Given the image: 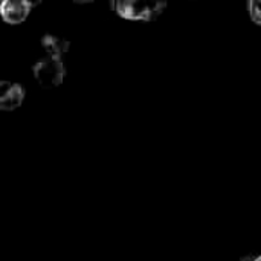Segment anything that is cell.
<instances>
[{
    "label": "cell",
    "mask_w": 261,
    "mask_h": 261,
    "mask_svg": "<svg viewBox=\"0 0 261 261\" xmlns=\"http://www.w3.org/2000/svg\"><path fill=\"white\" fill-rule=\"evenodd\" d=\"M167 3L164 2H138V0H121L115 3L116 12L128 20H154L158 18Z\"/></svg>",
    "instance_id": "cell-1"
},
{
    "label": "cell",
    "mask_w": 261,
    "mask_h": 261,
    "mask_svg": "<svg viewBox=\"0 0 261 261\" xmlns=\"http://www.w3.org/2000/svg\"><path fill=\"white\" fill-rule=\"evenodd\" d=\"M32 72H34V78L37 80V83L46 89L60 86L66 73L63 61L58 58H50V57H44L40 61H37L32 67Z\"/></svg>",
    "instance_id": "cell-2"
},
{
    "label": "cell",
    "mask_w": 261,
    "mask_h": 261,
    "mask_svg": "<svg viewBox=\"0 0 261 261\" xmlns=\"http://www.w3.org/2000/svg\"><path fill=\"white\" fill-rule=\"evenodd\" d=\"M35 5L28 0H3L0 2V17L9 24H18L28 18Z\"/></svg>",
    "instance_id": "cell-3"
},
{
    "label": "cell",
    "mask_w": 261,
    "mask_h": 261,
    "mask_svg": "<svg viewBox=\"0 0 261 261\" xmlns=\"http://www.w3.org/2000/svg\"><path fill=\"white\" fill-rule=\"evenodd\" d=\"M24 101V89L18 83L0 81V109L11 112L18 109Z\"/></svg>",
    "instance_id": "cell-4"
},
{
    "label": "cell",
    "mask_w": 261,
    "mask_h": 261,
    "mask_svg": "<svg viewBox=\"0 0 261 261\" xmlns=\"http://www.w3.org/2000/svg\"><path fill=\"white\" fill-rule=\"evenodd\" d=\"M69 46H70L69 41L66 38H63V37H58V35L46 34L41 38V47L44 49V52L50 58L61 60V57L69 50Z\"/></svg>",
    "instance_id": "cell-5"
},
{
    "label": "cell",
    "mask_w": 261,
    "mask_h": 261,
    "mask_svg": "<svg viewBox=\"0 0 261 261\" xmlns=\"http://www.w3.org/2000/svg\"><path fill=\"white\" fill-rule=\"evenodd\" d=\"M248 11H249L252 21H255L261 26V0H251L248 3Z\"/></svg>",
    "instance_id": "cell-6"
},
{
    "label": "cell",
    "mask_w": 261,
    "mask_h": 261,
    "mask_svg": "<svg viewBox=\"0 0 261 261\" xmlns=\"http://www.w3.org/2000/svg\"><path fill=\"white\" fill-rule=\"evenodd\" d=\"M242 261H255V257L254 255H246V257H243Z\"/></svg>",
    "instance_id": "cell-7"
},
{
    "label": "cell",
    "mask_w": 261,
    "mask_h": 261,
    "mask_svg": "<svg viewBox=\"0 0 261 261\" xmlns=\"http://www.w3.org/2000/svg\"><path fill=\"white\" fill-rule=\"evenodd\" d=\"M255 261H261V255L260 257H255Z\"/></svg>",
    "instance_id": "cell-8"
}]
</instances>
